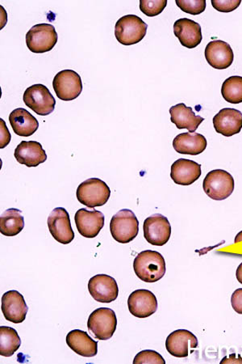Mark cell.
<instances>
[{
  "label": "cell",
  "instance_id": "18",
  "mask_svg": "<svg viewBox=\"0 0 242 364\" xmlns=\"http://www.w3.org/2000/svg\"><path fill=\"white\" fill-rule=\"evenodd\" d=\"M198 345L197 336L187 330H178L171 333L166 341L168 353L176 358L187 357L189 348H197Z\"/></svg>",
  "mask_w": 242,
  "mask_h": 364
},
{
  "label": "cell",
  "instance_id": "7",
  "mask_svg": "<svg viewBox=\"0 0 242 364\" xmlns=\"http://www.w3.org/2000/svg\"><path fill=\"white\" fill-rule=\"evenodd\" d=\"M23 101L26 107L40 116L49 115L55 109V98L48 87L43 85H34L28 87L23 93Z\"/></svg>",
  "mask_w": 242,
  "mask_h": 364
},
{
  "label": "cell",
  "instance_id": "24",
  "mask_svg": "<svg viewBox=\"0 0 242 364\" xmlns=\"http://www.w3.org/2000/svg\"><path fill=\"white\" fill-rule=\"evenodd\" d=\"M13 130L21 137H29L38 130L39 122L36 117L25 109H16L9 115Z\"/></svg>",
  "mask_w": 242,
  "mask_h": 364
},
{
  "label": "cell",
  "instance_id": "1",
  "mask_svg": "<svg viewBox=\"0 0 242 364\" xmlns=\"http://www.w3.org/2000/svg\"><path fill=\"white\" fill-rule=\"evenodd\" d=\"M133 269L139 279L145 283H156L166 274V262L163 256L157 251L141 252L135 257Z\"/></svg>",
  "mask_w": 242,
  "mask_h": 364
},
{
  "label": "cell",
  "instance_id": "15",
  "mask_svg": "<svg viewBox=\"0 0 242 364\" xmlns=\"http://www.w3.org/2000/svg\"><path fill=\"white\" fill-rule=\"evenodd\" d=\"M1 308L5 319L14 324H21L25 321L28 311L25 298L17 291L4 293Z\"/></svg>",
  "mask_w": 242,
  "mask_h": 364
},
{
  "label": "cell",
  "instance_id": "29",
  "mask_svg": "<svg viewBox=\"0 0 242 364\" xmlns=\"http://www.w3.org/2000/svg\"><path fill=\"white\" fill-rule=\"evenodd\" d=\"M167 0H141L140 1V10L143 13L150 17H153L161 14L167 7Z\"/></svg>",
  "mask_w": 242,
  "mask_h": 364
},
{
  "label": "cell",
  "instance_id": "25",
  "mask_svg": "<svg viewBox=\"0 0 242 364\" xmlns=\"http://www.w3.org/2000/svg\"><path fill=\"white\" fill-rule=\"evenodd\" d=\"M67 343L76 354L82 357L92 358L98 353V343L85 331H70L67 336Z\"/></svg>",
  "mask_w": 242,
  "mask_h": 364
},
{
  "label": "cell",
  "instance_id": "6",
  "mask_svg": "<svg viewBox=\"0 0 242 364\" xmlns=\"http://www.w3.org/2000/svg\"><path fill=\"white\" fill-rule=\"evenodd\" d=\"M57 43L55 28L50 23H38L26 34V45L35 54H43L54 49Z\"/></svg>",
  "mask_w": 242,
  "mask_h": 364
},
{
  "label": "cell",
  "instance_id": "4",
  "mask_svg": "<svg viewBox=\"0 0 242 364\" xmlns=\"http://www.w3.org/2000/svg\"><path fill=\"white\" fill-rule=\"evenodd\" d=\"M148 26L136 15L123 16L117 21L115 37L123 46L138 44L145 37Z\"/></svg>",
  "mask_w": 242,
  "mask_h": 364
},
{
  "label": "cell",
  "instance_id": "10",
  "mask_svg": "<svg viewBox=\"0 0 242 364\" xmlns=\"http://www.w3.org/2000/svg\"><path fill=\"white\" fill-rule=\"evenodd\" d=\"M147 242L155 246L166 245L171 236V226L167 217L155 214L145 219L143 225Z\"/></svg>",
  "mask_w": 242,
  "mask_h": 364
},
{
  "label": "cell",
  "instance_id": "2",
  "mask_svg": "<svg viewBox=\"0 0 242 364\" xmlns=\"http://www.w3.org/2000/svg\"><path fill=\"white\" fill-rule=\"evenodd\" d=\"M110 232L117 242L128 244L138 237L139 221L131 210L123 209L111 218Z\"/></svg>",
  "mask_w": 242,
  "mask_h": 364
},
{
  "label": "cell",
  "instance_id": "13",
  "mask_svg": "<svg viewBox=\"0 0 242 364\" xmlns=\"http://www.w3.org/2000/svg\"><path fill=\"white\" fill-rule=\"evenodd\" d=\"M129 312L137 318H147L155 314L158 309L157 298L149 290L135 291L128 299Z\"/></svg>",
  "mask_w": 242,
  "mask_h": 364
},
{
  "label": "cell",
  "instance_id": "11",
  "mask_svg": "<svg viewBox=\"0 0 242 364\" xmlns=\"http://www.w3.org/2000/svg\"><path fill=\"white\" fill-rule=\"evenodd\" d=\"M49 230L52 237L62 245L72 243L75 239V232L68 211L63 208L53 210L48 218Z\"/></svg>",
  "mask_w": 242,
  "mask_h": 364
},
{
  "label": "cell",
  "instance_id": "16",
  "mask_svg": "<svg viewBox=\"0 0 242 364\" xmlns=\"http://www.w3.org/2000/svg\"><path fill=\"white\" fill-rule=\"evenodd\" d=\"M204 55L209 65L218 70L229 68L234 60L231 46L221 40L211 41L207 45Z\"/></svg>",
  "mask_w": 242,
  "mask_h": 364
},
{
  "label": "cell",
  "instance_id": "12",
  "mask_svg": "<svg viewBox=\"0 0 242 364\" xmlns=\"http://www.w3.org/2000/svg\"><path fill=\"white\" fill-rule=\"evenodd\" d=\"M88 291L94 301L99 303H111L119 295L116 279L107 274L94 275L88 283Z\"/></svg>",
  "mask_w": 242,
  "mask_h": 364
},
{
  "label": "cell",
  "instance_id": "20",
  "mask_svg": "<svg viewBox=\"0 0 242 364\" xmlns=\"http://www.w3.org/2000/svg\"><path fill=\"white\" fill-rule=\"evenodd\" d=\"M202 166L187 159H179L173 163L170 168V178L175 184L190 186L202 176Z\"/></svg>",
  "mask_w": 242,
  "mask_h": 364
},
{
  "label": "cell",
  "instance_id": "28",
  "mask_svg": "<svg viewBox=\"0 0 242 364\" xmlns=\"http://www.w3.org/2000/svg\"><path fill=\"white\" fill-rule=\"evenodd\" d=\"M221 94L223 98L229 103L238 105L242 103V77L241 76H231L224 80Z\"/></svg>",
  "mask_w": 242,
  "mask_h": 364
},
{
  "label": "cell",
  "instance_id": "19",
  "mask_svg": "<svg viewBox=\"0 0 242 364\" xmlns=\"http://www.w3.org/2000/svg\"><path fill=\"white\" fill-rule=\"evenodd\" d=\"M214 126L217 133L224 137H232L241 131L242 113L235 109H223L214 116Z\"/></svg>",
  "mask_w": 242,
  "mask_h": 364
},
{
  "label": "cell",
  "instance_id": "9",
  "mask_svg": "<svg viewBox=\"0 0 242 364\" xmlns=\"http://www.w3.org/2000/svg\"><path fill=\"white\" fill-rule=\"evenodd\" d=\"M53 87L62 101H73L79 97L82 91L80 75L73 70H61L53 80Z\"/></svg>",
  "mask_w": 242,
  "mask_h": 364
},
{
  "label": "cell",
  "instance_id": "33",
  "mask_svg": "<svg viewBox=\"0 0 242 364\" xmlns=\"http://www.w3.org/2000/svg\"><path fill=\"white\" fill-rule=\"evenodd\" d=\"M231 304L236 313L242 314V289H237L233 293Z\"/></svg>",
  "mask_w": 242,
  "mask_h": 364
},
{
  "label": "cell",
  "instance_id": "30",
  "mask_svg": "<svg viewBox=\"0 0 242 364\" xmlns=\"http://www.w3.org/2000/svg\"><path fill=\"white\" fill-rule=\"evenodd\" d=\"M177 6L185 13L193 16L199 15L204 13L206 9L205 0L199 1H189V0H176Z\"/></svg>",
  "mask_w": 242,
  "mask_h": 364
},
{
  "label": "cell",
  "instance_id": "36",
  "mask_svg": "<svg viewBox=\"0 0 242 364\" xmlns=\"http://www.w3.org/2000/svg\"><path fill=\"white\" fill-rule=\"evenodd\" d=\"M242 242V231L240 232L238 235H237V237H235V240H234V243L235 244H238L239 242Z\"/></svg>",
  "mask_w": 242,
  "mask_h": 364
},
{
  "label": "cell",
  "instance_id": "14",
  "mask_svg": "<svg viewBox=\"0 0 242 364\" xmlns=\"http://www.w3.org/2000/svg\"><path fill=\"white\" fill-rule=\"evenodd\" d=\"M77 229L82 237H97L104 226V215L97 210L81 208L75 215Z\"/></svg>",
  "mask_w": 242,
  "mask_h": 364
},
{
  "label": "cell",
  "instance_id": "3",
  "mask_svg": "<svg viewBox=\"0 0 242 364\" xmlns=\"http://www.w3.org/2000/svg\"><path fill=\"white\" fill-rule=\"evenodd\" d=\"M80 203L88 208L102 207L111 196L110 188L99 178H90L82 182L76 192Z\"/></svg>",
  "mask_w": 242,
  "mask_h": 364
},
{
  "label": "cell",
  "instance_id": "31",
  "mask_svg": "<svg viewBox=\"0 0 242 364\" xmlns=\"http://www.w3.org/2000/svg\"><path fill=\"white\" fill-rule=\"evenodd\" d=\"M133 363H166V361L163 359L160 354H158L157 351L152 350H145L139 352V353L135 356Z\"/></svg>",
  "mask_w": 242,
  "mask_h": 364
},
{
  "label": "cell",
  "instance_id": "5",
  "mask_svg": "<svg viewBox=\"0 0 242 364\" xmlns=\"http://www.w3.org/2000/svg\"><path fill=\"white\" fill-rule=\"evenodd\" d=\"M235 183L233 176L223 169H215L207 174L203 189L206 195L216 201H223L232 195Z\"/></svg>",
  "mask_w": 242,
  "mask_h": 364
},
{
  "label": "cell",
  "instance_id": "35",
  "mask_svg": "<svg viewBox=\"0 0 242 364\" xmlns=\"http://www.w3.org/2000/svg\"><path fill=\"white\" fill-rule=\"evenodd\" d=\"M236 277H237V279L239 282V283L242 284V262L238 267L237 272H236Z\"/></svg>",
  "mask_w": 242,
  "mask_h": 364
},
{
  "label": "cell",
  "instance_id": "22",
  "mask_svg": "<svg viewBox=\"0 0 242 364\" xmlns=\"http://www.w3.org/2000/svg\"><path fill=\"white\" fill-rule=\"evenodd\" d=\"M207 139L202 134L182 133L173 140L174 149L182 155L197 156L207 148Z\"/></svg>",
  "mask_w": 242,
  "mask_h": 364
},
{
  "label": "cell",
  "instance_id": "27",
  "mask_svg": "<svg viewBox=\"0 0 242 364\" xmlns=\"http://www.w3.org/2000/svg\"><path fill=\"white\" fill-rule=\"evenodd\" d=\"M21 340L15 328L9 326L0 327V355L4 357L13 356L21 348Z\"/></svg>",
  "mask_w": 242,
  "mask_h": 364
},
{
  "label": "cell",
  "instance_id": "8",
  "mask_svg": "<svg viewBox=\"0 0 242 364\" xmlns=\"http://www.w3.org/2000/svg\"><path fill=\"white\" fill-rule=\"evenodd\" d=\"M117 318L114 310L99 308L94 310L87 321V328L94 338L109 340L116 330Z\"/></svg>",
  "mask_w": 242,
  "mask_h": 364
},
{
  "label": "cell",
  "instance_id": "23",
  "mask_svg": "<svg viewBox=\"0 0 242 364\" xmlns=\"http://www.w3.org/2000/svg\"><path fill=\"white\" fill-rule=\"evenodd\" d=\"M170 121L177 128L187 129L190 133L196 132L204 122L202 117L197 116L191 107H187L184 103H180L170 109Z\"/></svg>",
  "mask_w": 242,
  "mask_h": 364
},
{
  "label": "cell",
  "instance_id": "32",
  "mask_svg": "<svg viewBox=\"0 0 242 364\" xmlns=\"http://www.w3.org/2000/svg\"><path fill=\"white\" fill-rule=\"evenodd\" d=\"M241 1V0H232V1H221V0H211V5L216 10L221 13H231L237 9Z\"/></svg>",
  "mask_w": 242,
  "mask_h": 364
},
{
  "label": "cell",
  "instance_id": "34",
  "mask_svg": "<svg viewBox=\"0 0 242 364\" xmlns=\"http://www.w3.org/2000/svg\"><path fill=\"white\" fill-rule=\"evenodd\" d=\"M235 354L230 355L229 359L228 357L224 358V360H221V363H242V358L238 355V358H234Z\"/></svg>",
  "mask_w": 242,
  "mask_h": 364
},
{
  "label": "cell",
  "instance_id": "21",
  "mask_svg": "<svg viewBox=\"0 0 242 364\" xmlns=\"http://www.w3.org/2000/svg\"><path fill=\"white\" fill-rule=\"evenodd\" d=\"M14 156L18 163L28 168L38 167L47 160L45 151L36 141H22L16 146Z\"/></svg>",
  "mask_w": 242,
  "mask_h": 364
},
{
  "label": "cell",
  "instance_id": "17",
  "mask_svg": "<svg viewBox=\"0 0 242 364\" xmlns=\"http://www.w3.org/2000/svg\"><path fill=\"white\" fill-rule=\"evenodd\" d=\"M174 33L181 45L188 49L196 48L203 40L202 26L188 18H182L175 22Z\"/></svg>",
  "mask_w": 242,
  "mask_h": 364
},
{
  "label": "cell",
  "instance_id": "26",
  "mask_svg": "<svg viewBox=\"0 0 242 364\" xmlns=\"http://www.w3.org/2000/svg\"><path fill=\"white\" fill-rule=\"evenodd\" d=\"M25 228V219L22 211L10 208L6 210L0 217V232L5 237H15Z\"/></svg>",
  "mask_w": 242,
  "mask_h": 364
}]
</instances>
